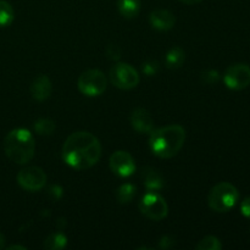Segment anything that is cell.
I'll list each match as a JSON object with an SVG mask.
<instances>
[{"label": "cell", "mask_w": 250, "mask_h": 250, "mask_svg": "<svg viewBox=\"0 0 250 250\" xmlns=\"http://www.w3.org/2000/svg\"><path fill=\"white\" fill-rule=\"evenodd\" d=\"M102 158L100 141L90 132H75L67 137L62 146V159L76 170H88Z\"/></svg>", "instance_id": "6da1fadb"}, {"label": "cell", "mask_w": 250, "mask_h": 250, "mask_svg": "<svg viewBox=\"0 0 250 250\" xmlns=\"http://www.w3.org/2000/svg\"><path fill=\"white\" fill-rule=\"evenodd\" d=\"M149 137L151 151L161 159H171L180 153L186 141V131L181 125H168L153 129Z\"/></svg>", "instance_id": "7a4b0ae2"}, {"label": "cell", "mask_w": 250, "mask_h": 250, "mask_svg": "<svg viewBox=\"0 0 250 250\" xmlns=\"http://www.w3.org/2000/svg\"><path fill=\"white\" fill-rule=\"evenodd\" d=\"M4 151L15 164L26 165L33 159L36 142L28 129L15 128L4 139Z\"/></svg>", "instance_id": "3957f363"}, {"label": "cell", "mask_w": 250, "mask_h": 250, "mask_svg": "<svg viewBox=\"0 0 250 250\" xmlns=\"http://www.w3.org/2000/svg\"><path fill=\"white\" fill-rule=\"evenodd\" d=\"M238 199V189L232 183L220 182L210 190L208 204L214 211L227 212L237 204Z\"/></svg>", "instance_id": "277c9868"}, {"label": "cell", "mask_w": 250, "mask_h": 250, "mask_svg": "<svg viewBox=\"0 0 250 250\" xmlns=\"http://www.w3.org/2000/svg\"><path fill=\"white\" fill-rule=\"evenodd\" d=\"M77 85L82 94L87 97H99L106 89L107 81L102 71L92 68L81 73Z\"/></svg>", "instance_id": "5b68a950"}, {"label": "cell", "mask_w": 250, "mask_h": 250, "mask_svg": "<svg viewBox=\"0 0 250 250\" xmlns=\"http://www.w3.org/2000/svg\"><path fill=\"white\" fill-rule=\"evenodd\" d=\"M139 211L153 221H160L168 214V207L165 199L154 190H149L139 202Z\"/></svg>", "instance_id": "8992f818"}, {"label": "cell", "mask_w": 250, "mask_h": 250, "mask_svg": "<svg viewBox=\"0 0 250 250\" xmlns=\"http://www.w3.org/2000/svg\"><path fill=\"white\" fill-rule=\"evenodd\" d=\"M110 78L115 87L119 89H133L139 83V73L129 63L117 62L110 70Z\"/></svg>", "instance_id": "52a82bcc"}, {"label": "cell", "mask_w": 250, "mask_h": 250, "mask_svg": "<svg viewBox=\"0 0 250 250\" xmlns=\"http://www.w3.org/2000/svg\"><path fill=\"white\" fill-rule=\"evenodd\" d=\"M224 82L232 90H243L250 85V66L236 63L229 66L224 76Z\"/></svg>", "instance_id": "ba28073f"}, {"label": "cell", "mask_w": 250, "mask_h": 250, "mask_svg": "<svg viewBox=\"0 0 250 250\" xmlns=\"http://www.w3.org/2000/svg\"><path fill=\"white\" fill-rule=\"evenodd\" d=\"M17 183L28 192H37L45 187L46 175L41 167L29 166L20 171L17 175Z\"/></svg>", "instance_id": "9c48e42d"}, {"label": "cell", "mask_w": 250, "mask_h": 250, "mask_svg": "<svg viewBox=\"0 0 250 250\" xmlns=\"http://www.w3.org/2000/svg\"><path fill=\"white\" fill-rule=\"evenodd\" d=\"M110 168L115 175L120 177H129L136 171L134 159L128 151L117 150L110 156Z\"/></svg>", "instance_id": "30bf717a"}, {"label": "cell", "mask_w": 250, "mask_h": 250, "mask_svg": "<svg viewBox=\"0 0 250 250\" xmlns=\"http://www.w3.org/2000/svg\"><path fill=\"white\" fill-rule=\"evenodd\" d=\"M131 125L138 133H150L154 129V119L148 110L138 107L132 112Z\"/></svg>", "instance_id": "8fae6325"}, {"label": "cell", "mask_w": 250, "mask_h": 250, "mask_svg": "<svg viewBox=\"0 0 250 250\" xmlns=\"http://www.w3.org/2000/svg\"><path fill=\"white\" fill-rule=\"evenodd\" d=\"M149 22L151 27L158 31H170L175 27L176 17L168 10L156 9L149 15Z\"/></svg>", "instance_id": "7c38bea8"}, {"label": "cell", "mask_w": 250, "mask_h": 250, "mask_svg": "<svg viewBox=\"0 0 250 250\" xmlns=\"http://www.w3.org/2000/svg\"><path fill=\"white\" fill-rule=\"evenodd\" d=\"M53 90L50 78L46 75H39L33 80L31 84V94L37 102H44L48 99Z\"/></svg>", "instance_id": "4fadbf2b"}, {"label": "cell", "mask_w": 250, "mask_h": 250, "mask_svg": "<svg viewBox=\"0 0 250 250\" xmlns=\"http://www.w3.org/2000/svg\"><path fill=\"white\" fill-rule=\"evenodd\" d=\"M142 180L149 190H160L164 187V178L155 168L146 166L142 170Z\"/></svg>", "instance_id": "5bb4252c"}, {"label": "cell", "mask_w": 250, "mask_h": 250, "mask_svg": "<svg viewBox=\"0 0 250 250\" xmlns=\"http://www.w3.org/2000/svg\"><path fill=\"white\" fill-rule=\"evenodd\" d=\"M117 9L126 19H133L141 11V0H117Z\"/></svg>", "instance_id": "9a60e30c"}, {"label": "cell", "mask_w": 250, "mask_h": 250, "mask_svg": "<svg viewBox=\"0 0 250 250\" xmlns=\"http://www.w3.org/2000/svg\"><path fill=\"white\" fill-rule=\"evenodd\" d=\"M185 51L183 49L175 46V48L171 49L167 54H166L165 58V65L166 67L170 68V70H176V68H180L181 66L185 62Z\"/></svg>", "instance_id": "2e32d148"}, {"label": "cell", "mask_w": 250, "mask_h": 250, "mask_svg": "<svg viewBox=\"0 0 250 250\" xmlns=\"http://www.w3.org/2000/svg\"><path fill=\"white\" fill-rule=\"evenodd\" d=\"M137 193V187L131 183H125L120 186L116 190V199L120 204H128L133 200Z\"/></svg>", "instance_id": "e0dca14e"}, {"label": "cell", "mask_w": 250, "mask_h": 250, "mask_svg": "<svg viewBox=\"0 0 250 250\" xmlns=\"http://www.w3.org/2000/svg\"><path fill=\"white\" fill-rule=\"evenodd\" d=\"M67 244V238L63 233L58 232V233H53L44 241V248L50 250H60L63 249Z\"/></svg>", "instance_id": "ac0fdd59"}, {"label": "cell", "mask_w": 250, "mask_h": 250, "mask_svg": "<svg viewBox=\"0 0 250 250\" xmlns=\"http://www.w3.org/2000/svg\"><path fill=\"white\" fill-rule=\"evenodd\" d=\"M15 19V11L11 4L5 0H0V27H7Z\"/></svg>", "instance_id": "d6986e66"}, {"label": "cell", "mask_w": 250, "mask_h": 250, "mask_svg": "<svg viewBox=\"0 0 250 250\" xmlns=\"http://www.w3.org/2000/svg\"><path fill=\"white\" fill-rule=\"evenodd\" d=\"M55 128V122L50 119H39L34 122V129L41 136H50L54 133Z\"/></svg>", "instance_id": "ffe728a7"}, {"label": "cell", "mask_w": 250, "mask_h": 250, "mask_svg": "<svg viewBox=\"0 0 250 250\" xmlns=\"http://www.w3.org/2000/svg\"><path fill=\"white\" fill-rule=\"evenodd\" d=\"M198 250H220L222 248V244L220 239L215 236H207L198 242Z\"/></svg>", "instance_id": "44dd1931"}, {"label": "cell", "mask_w": 250, "mask_h": 250, "mask_svg": "<svg viewBox=\"0 0 250 250\" xmlns=\"http://www.w3.org/2000/svg\"><path fill=\"white\" fill-rule=\"evenodd\" d=\"M142 68L146 76H155L159 71V63L155 60H148L143 63Z\"/></svg>", "instance_id": "7402d4cb"}, {"label": "cell", "mask_w": 250, "mask_h": 250, "mask_svg": "<svg viewBox=\"0 0 250 250\" xmlns=\"http://www.w3.org/2000/svg\"><path fill=\"white\" fill-rule=\"evenodd\" d=\"M202 80L203 82L207 84H214L219 81V72L215 70H208L202 73Z\"/></svg>", "instance_id": "603a6c76"}, {"label": "cell", "mask_w": 250, "mask_h": 250, "mask_svg": "<svg viewBox=\"0 0 250 250\" xmlns=\"http://www.w3.org/2000/svg\"><path fill=\"white\" fill-rule=\"evenodd\" d=\"M105 54H106L107 58L111 59V60H119V59L121 58V49H120L116 44H110V45H107Z\"/></svg>", "instance_id": "cb8c5ba5"}, {"label": "cell", "mask_w": 250, "mask_h": 250, "mask_svg": "<svg viewBox=\"0 0 250 250\" xmlns=\"http://www.w3.org/2000/svg\"><path fill=\"white\" fill-rule=\"evenodd\" d=\"M48 197L53 200H59L62 195V188L58 185H51L48 187Z\"/></svg>", "instance_id": "d4e9b609"}, {"label": "cell", "mask_w": 250, "mask_h": 250, "mask_svg": "<svg viewBox=\"0 0 250 250\" xmlns=\"http://www.w3.org/2000/svg\"><path fill=\"white\" fill-rule=\"evenodd\" d=\"M241 212L243 216L250 219V197L246 198V199L241 203Z\"/></svg>", "instance_id": "484cf974"}, {"label": "cell", "mask_w": 250, "mask_h": 250, "mask_svg": "<svg viewBox=\"0 0 250 250\" xmlns=\"http://www.w3.org/2000/svg\"><path fill=\"white\" fill-rule=\"evenodd\" d=\"M173 243H175L173 238H171V237L168 236H164L163 238L159 241V247H160L161 249H168L173 246Z\"/></svg>", "instance_id": "4316f807"}, {"label": "cell", "mask_w": 250, "mask_h": 250, "mask_svg": "<svg viewBox=\"0 0 250 250\" xmlns=\"http://www.w3.org/2000/svg\"><path fill=\"white\" fill-rule=\"evenodd\" d=\"M180 1L187 5H195V4H199V2L203 1V0H180Z\"/></svg>", "instance_id": "83f0119b"}, {"label": "cell", "mask_w": 250, "mask_h": 250, "mask_svg": "<svg viewBox=\"0 0 250 250\" xmlns=\"http://www.w3.org/2000/svg\"><path fill=\"white\" fill-rule=\"evenodd\" d=\"M5 247V236L0 232V249H2Z\"/></svg>", "instance_id": "f1b7e54d"}, {"label": "cell", "mask_w": 250, "mask_h": 250, "mask_svg": "<svg viewBox=\"0 0 250 250\" xmlns=\"http://www.w3.org/2000/svg\"><path fill=\"white\" fill-rule=\"evenodd\" d=\"M7 249H9V250H14V249L26 250V248H24V247H22V246H16V244H15V246H10V247H7Z\"/></svg>", "instance_id": "f546056e"}]
</instances>
